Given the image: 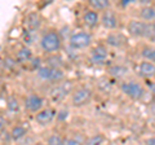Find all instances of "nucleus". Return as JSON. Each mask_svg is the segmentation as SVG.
Wrapping results in <instances>:
<instances>
[{"label": "nucleus", "instance_id": "nucleus-1", "mask_svg": "<svg viewBox=\"0 0 155 145\" xmlns=\"http://www.w3.org/2000/svg\"><path fill=\"white\" fill-rule=\"evenodd\" d=\"M40 47L43 52L49 53V55H54V53L60 52L62 47V39L60 32L56 29L47 30L40 38Z\"/></svg>", "mask_w": 155, "mask_h": 145}, {"label": "nucleus", "instance_id": "nucleus-2", "mask_svg": "<svg viewBox=\"0 0 155 145\" xmlns=\"http://www.w3.org/2000/svg\"><path fill=\"white\" fill-rule=\"evenodd\" d=\"M36 76L43 82L48 83H60L65 78V71L61 67H52L48 65L39 66L36 70Z\"/></svg>", "mask_w": 155, "mask_h": 145}, {"label": "nucleus", "instance_id": "nucleus-3", "mask_svg": "<svg viewBox=\"0 0 155 145\" xmlns=\"http://www.w3.org/2000/svg\"><path fill=\"white\" fill-rule=\"evenodd\" d=\"M93 99V91L88 86H80L71 92V105L74 108H83Z\"/></svg>", "mask_w": 155, "mask_h": 145}, {"label": "nucleus", "instance_id": "nucleus-4", "mask_svg": "<svg viewBox=\"0 0 155 145\" xmlns=\"http://www.w3.org/2000/svg\"><path fill=\"white\" fill-rule=\"evenodd\" d=\"M122 92L132 100H141L145 96V87L136 80H127L120 84Z\"/></svg>", "mask_w": 155, "mask_h": 145}, {"label": "nucleus", "instance_id": "nucleus-5", "mask_svg": "<svg viewBox=\"0 0 155 145\" xmlns=\"http://www.w3.org/2000/svg\"><path fill=\"white\" fill-rule=\"evenodd\" d=\"M93 43V36L88 31H75L70 35L69 44L74 49H85Z\"/></svg>", "mask_w": 155, "mask_h": 145}, {"label": "nucleus", "instance_id": "nucleus-6", "mask_svg": "<svg viewBox=\"0 0 155 145\" xmlns=\"http://www.w3.org/2000/svg\"><path fill=\"white\" fill-rule=\"evenodd\" d=\"M72 91H74V84H72L71 80H67V82H60L52 87V89L49 91V96L53 101L56 103H60L62 101L67 95H70Z\"/></svg>", "mask_w": 155, "mask_h": 145}, {"label": "nucleus", "instance_id": "nucleus-7", "mask_svg": "<svg viewBox=\"0 0 155 145\" xmlns=\"http://www.w3.org/2000/svg\"><path fill=\"white\" fill-rule=\"evenodd\" d=\"M23 106H25V109L27 112L36 114L43 108H45L44 99L38 93H28L25 97V100H23Z\"/></svg>", "mask_w": 155, "mask_h": 145}, {"label": "nucleus", "instance_id": "nucleus-8", "mask_svg": "<svg viewBox=\"0 0 155 145\" xmlns=\"http://www.w3.org/2000/svg\"><path fill=\"white\" fill-rule=\"evenodd\" d=\"M100 23L107 30H115L119 26V18L118 14L113 9H106L100 16Z\"/></svg>", "mask_w": 155, "mask_h": 145}, {"label": "nucleus", "instance_id": "nucleus-9", "mask_svg": "<svg viewBox=\"0 0 155 145\" xmlns=\"http://www.w3.org/2000/svg\"><path fill=\"white\" fill-rule=\"evenodd\" d=\"M109 49L105 44H98L91 49V61L94 65H104L107 62Z\"/></svg>", "mask_w": 155, "mask_h": 145}, {"label": "nucleus", "instance_id": "nucleus-10", "mask_svg": "<svg viewBox=\"0 0 155 145\" xmlns=\"http://www.w3.org/2000/svg\"><path fill=\"white\" fill-rule=\"evenodd\" d=\"M56 110L52 108H43L40 112L35 114V122L40 126H47L53 122V119L56 118Z\"/></svg>", "mask_w": 155, "mask_h": 145}, {"label": "nucleus", "instance_id": "nucleus-11", "mask_svg": "<svg viewBox=\"0 0 155 145\" xmlns=\"http://www.w3.org/2000/svg\"><path fill=\"white\" fill-rule=\"evenodd\" d=\"M145 29H146V22H142L140 20H130L127 25V30L129 35L134 38H143Z\"/></svg>", "mask_w": 155, "mask_h": 145}, {"label": "nucleus", "instance_id": "nucleus-12", "mask_svg": "<svg viewBox=\"0 0 155 145\" xmlns=\"http://www.w3.org/2000/svg\"><path fill=\"white\" fill-rule=\"evenodd\" d=\"M81 20H83L85 26L93 29L100 23V14H98V12L93 11V9H88V11H85L83 13Z\"/></svg>", "mask_w": 155, "mask_h": 145}, {"label": "nucleus", "instance_id": "nucleus-13", "mask_svg": "<svg viewBox=\"0 0 155 145\" xmlns=\"http://www.w3.org/2000/svg\"><path fill=\"white\" fill-rule=\"evenodd\" d=\"M125 36L120 32H110L106 38V44L113 48H122L125 46Z\"/></svg>", "mask_w": 155, "mask_h": 145}, {"label": "nucleus", "instance_id": "nucleus-14", "mask_svg": "<svg viewBox=\"0 0 155 145\" xmlns=\"http://www.w3.org/2000/svg\"><path fill=\"white\" fill-rule=\"evenodd\" d=\"M137 72H138L140 76H142V78H147V79L153 78L154 74H155V65H154V62H149V61L140 62Z\"/></svg>", "mask_w": 155, "mask_h": 145}, {"label": "nucleus", "instance_id": "nucleus-15", "mask_svg": "<svg viewBox=\"0 0 155 145\" xmlns=\"http://www.w3.org/2000/svg\"><path fill=\"white\" fill-rule=\"evenodd\" d=\"M138 16L142 21V22H146V23H150V22H154L155 20V8L154 5H150V4H147V5L142 7L141 9H140V13Z\"/></svg>", "mask_w": 155, "mask_h": 145}, {"label": "nucleus", "instance_id": "nucleus-16", "mask_svg": "<svg viewBox=\"0 0 155 145\" xmlns=\"http://www.w3.org/2000/svg\"><path fill=\"white\" fill-rule=\"evenodd\" d=\"M107 72L113 78H124V76L129 74V69L125 65L116 64V65H111L107 69Z\"/></svg>", "mask_w": 155, "mask_h": 145}, {"label": "nucleus", "instance_id": "nucleus-17", "mask_svg": "<svg viewBox=\"0 0 155 145\" xmlns=\"http://www.w3.org/2000/svg\"><path fill=\"white\" fill-rule=\"evenodd\" d=\"M27 135V127H25L23 124H16L13 126L11 130V136L14 141H19L21 139H23Z\"/></svg>", "mask_w": 155, "mask_h": 145}, {"label": "nucleus", "instance_id": "nucleus-18", "mask_svg": "<svg viewBox=\"0 0 155 145\" xmlns=\"http://www.w3.org/2000/svg\"><path fill=\"white\" fill-rule=\"evenodd\" d=\"M41 25V20H40V16L36 13V12H31L27 14L26 17V26L31 30H36L39 29V26Z\"/></svg>", "mask_w": 155, "mask_h": 145}, {"label": "nucleus", "instance_id": "nucleus-19", "mask_svg": "<svg viewBox=\"0 0 155 145\" xmlns=\"http://www.w3.org/2000/svg\"><path fill=\"white\" fill-rule=\"evenodd\" d=\"M32 59V52L30 48L27 47H22L21 49H18L16 53V60L21 64H25V62H30Z\"/></svg>", "mask_w": 155, "mask_h": 145}, {"label": "nucleus", "instance_id": "nucleus-20", "mask_svg": "<svg viewBox=\"0 0 155 145\" xmlns=\"http://www.w3.org/2000/svg\"><path fill=\"white\" fill-rule=\"evenodd\" d=\"M89 7L96 12H104L110 9L111 3L109 0H89Z\"/></svg>", "mask_w": 155, "mask_h": 145}, {"label": "nucleus", "instance_id": "nucleus-21", "mask_svg": "<svg viewBox=\"0 0 155 145\" xmlns=\"http://www.w3.org/2000/svg\"><path fill=\"white\" fill-rule=\"evenodd\" d=\"M141 57L143 59V61L154 62L155 61V49H154V47L145 46L141 49Z\"/></svg>", "mask_w": 155, "mask_h": 145}, {"label": "nucleus", "instance_id": "nucleus-22", "mask_svg": "<svg viewBox=\"0 0 155 145\" xmlns=\"http://www.w3.org/2000/svg\"><path fill=\"white\" fill-rule=\"evenodd\" d=\"M105 143V136L102 133L92 135L83 143V145H102Z\"/></svg>", "mask_w": 155, "mask_h": 145}, {"label": "nucleus", "instance_id": "nucleus-23", "mask_svg": "<svg viewBox=\"0 0 155 145\" xmlns=\"http://www.w3.org/2000/svg\"><path fill=\"white\" fill-rule=\"evenodd\" d=\"M64 139L60 133H52L47 139V145H64Z\"/></svg>", "mask_w": 155, "mask_h": 145}, {"label": "nucleus", "instance_id": "nucleus-24", "mask_svg": "<svg viewBox=\"0 0 155 145\" xmlns=\"http://www.w3.org/2000/svg\"><path fill=\"white\" fill-rule=\"evenodd\" d=\"M7 108L9 112H12V113H16L19 110V103H18V100L14 97V96H9L8 100H7Z\"/></svg>", "mask_w": 155, "mask_h": 145}, {"label": "nucleus", "instance_id": "nucleus-25", "mask_svg": "<svg viewBox=\"0 0 155 145\" xmlns=\"http://www.w3.org/2000/svg\"><path fill=\"white\" fill-rule=\"evenodd\" d=\"M154 35H155V25H154V22L146 23V29H145L143 38H146V39H154Z\"/></svg>", "mask_w": 155, "mask_h": 145}, {"label": "nucleus", "instance_id": "nucleus-26", "mask_svg": "<svg viewBox=\"0 0 155 145\" xmlns=\"http://www.w3.org/2000/svg\"><path fill=\"white\" fill-rule=\"evenodd\" d=\"M64 145H83V143L79 141V140L75 139V137H65Z\"/></svg>", "mask_w": 155, "mask_h": 145}, {"label": "nucleus", "instance_id": "nucleus-27", "mask_svg": "<svg viewBox=\"0 0 155 145\" xmlns=\"http://www.w3.org/2000/svg\"><path fill=\"white\" fill-rule=\"evenodd\" d=\"M5 127H7V119L3 115H0V131H3Z\"/></svg>", "mask_w": 155, "mask_h": 145}, {"label": "nucleus", "instance_id": "nucleus-28", "mask_svg": "<svg viewBox=\"0 0 155 145\" xmlns=\"http://www.w3.org/2000/svg\"><path fill=\"white\" fill-rule=\"evenodd\" d=\"M146 145H155V137L154 136H150L146 139V141H145Z\"/></svg>", "mask_w": 155, "mask_h": 145}, {"label": "nucleus", "instance_id": "nucleus-29", "mask_svg": "<svg viewBox=\"0 0 155 145\" xmlns=\"http://www.w3.org/2000/svg\"><path fill=\"white\" fill-rule=\"evenodd\" d=\"M4 145H8V144H4Z\"/></svg>", "mask_w": 155, "mask_h": 145}]
</instances>
